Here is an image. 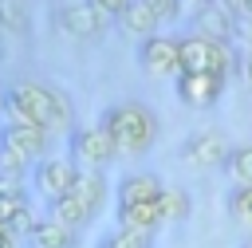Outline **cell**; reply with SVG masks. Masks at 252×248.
Instances as JSON below:
<instances>
[{"instance_id": "cell-1", "label": "cell", "mask_w": 252, "mask_h": 248, "mask_svg": "<svg viewBox=\"0 0 252 248\" xmlns=\"http://www.w3.org/2000/svg\"><path fill=\"white\" fill-rule=\"evenodd\" d=\"M4 106H8V118H20L43 130L71 126V98L47 83H12L4 94Z\"/></svg>"}, {"instance_id": "cell-2", "label": "cell", "mask_w": 252, "mask_h": 248, "mask_svg": "<svg viewBox=\"0 0 252 248\" xmlns=\"http://www.w3.org/2000/svg\"><path fill=\"white\" fill-rule=\"evenodd\" d=\"M98 126L110 134V142H114L118 154H146V150L158 142V130H161L158 114H154L146 102H138V98L110 102V106L102 110Z\"/></svg>"}, {"instance_id": "cell-3", "label": "cell", "mask_w": 252, "mask_h": 248, "mask_svg": "<svg viewBox=\"0 0 252 248\" xmlns=\"http://www.w3.org/2000/svg\"><path fill=\"white\" fill-rule=\"evenodd\" d=\"M102 205H106V177H98V169H91V173L75 177V185H71L67 197L51 201V220H59L71 232H79V228H87L98 217Z\"/></svg>"}, {"instance_id": "cell-4", "label": "cell", "mask_w": 252, "mask_h": 248, "mask_svg": "<svg viewBox=\"0 0 252 248\" xmlns=\"http://www.w3.org/2000/svg\"><path fill=\"white\" fill-rule=\"evenodd\" d=\"M47 138H51V130H43V126H32V122H20V118H8L4 122V130H0V165L4 169H20V165H28V161H43V154H47Z\"/></svg>"}, {"instance_id": "cell-5", "label": "cell", "mask_w": 252, "mask_h": 248, "mask_svg": "<svg viewBox=\"0 0 252 248\" xmlns=\"http://www.w3.org/2000/svg\"><path fill=\"white\" fill-rule=\"evenodd\" d=\"M232 47L220 39L205 35H185L181 39V75L185 71H209V75H228L232 71Z\"/></svg>"}, {"instance_id": "cell-6", "label": "cell", "mask_w": 252, "mask_h": 248, "mask_svg": "<svg viewBox=\"0 0 252 248\" xmlns=\"http://www.w3.org/2000/svg\"><path fill=\"white\" fill-rule=\"evenodd\" d=\"M138 63H142L146 75H173L177 79L181 75V39L161 35V31L146 35L142 47H138Z\"/></svg>"}, {"instance_id": "cell-7", "label": "cell", "mask_w": 252, "mask_h": 248, "mask_svg": "<svg viewBox=\"0 0 252 248\" xmlns=\"http://www.w3.org/2000/svg\"><path fill=\"white\" fill-rule=\"evenodd\" d=\"M177 16V0H130L126 8H122V16H118V24L130 31V35H154L158 31V24H165V20H173Z\"/></svg>"}, {"instance_id": "cell-8", "label": "cell", "mask_w": 252, "mask_h": 248, "mask_svg": "<svg viewBox=\"0 0 252 248\" xmlns=\"http://www.w3.org/2000/svg\"><path fill=\"white\" fill-rule=\"evenodd\" d=\"M114 157H118V150H114V142H110V134L102 126H79V130H71V161L102 169Z\"/></svg>"}, {"instance_id": "cell-9", "label": "cell", "mask_w": 252, "mask_h": 248, "mask_svg": "<svg viewBox=\"0 0 252 248\" xmlns=\"http://www.w3.org/2000/svg\"><path fill=\"white\" fill-rule=\"evenodd\" d=\"M224 83H228V75L185 71V75H177V98H181L185 106L209 110V106H217V102H220V94H224Z\"/></svg>"}, {"instance_id": "cell-10", "label": "cell", "mask_w": 252, "mask_h": 248, "mask_svg": "<svg viewBox=\"0 0 252 248\" xmlns=\"http://www.w3.org/2000/svg\"><path fill=\"white\" fill-rule=\"evenodd\" d=\"M177 157L189 161V165H197V169H213V165H224L228 142H224L220 130H197V134H189V138L181 142Z\"/></svg>"}, {"instance_id": "cell-11", "label": "cell", "mask_w": 252, "mask_h": 248, "mask_svg": "<svg viewBox=\"0 0 252 248\" xmlns=\"http://www.w3.org/2000/svg\"><path fill=\"white\" fill-rule=\"evenodd\" d=\"M75 177H79V169H75V161H67V157H43V161L35 165V189H39L47 201L67 197L71 185H75Z\"/></svg>"}, {"instance_id": "cell-12", "label": "cell", "mask_w": 252, "mask_h": 248, "mask_svg": "<svg viewBox=\"0 0 252 248\" xmlns=\"http://www.w3.org/2000/svg\"><path fill=\"white\" fill-rule=\"evenodd\" d=\"M232 31H236V12H232L224 0H209V4H201V12H197V35L228 43Z\"/></svg>"}, {"instance_id": "cell-13", "label": "cell", "mask_w": 252, "mask_h": 248, "mask_svg": "<svg viewBox=\"0 0 252 248\" xmlns=\"http://www.w3.org/2000/svg\"><path fill=\"white\" fill-rule=\"evenodd\" d=\"M102 24H106V16H102L98 8H91L87 0H83V4H67V8H59V28H63L67 35H75V39H91V35H98Z\"/></svg>"}, {"instance_id": "cell-14", "label": "cell", "mask_w": 252, "mask_h": 248, "mask_svg": "<svg viewBox=\"0 0 252 248\" xmlns=\"http://www.w3.org/2000/svg\"><path fill=\"white\" fill-rule=\"evenodd\" d=\"M161 193H165V181H161L158 173H130V177H122V181H118V189H114L118 205H142V201H161Z\"/></svg>"}, {"instance_id": "cell-15", "label": "cell", "mask_w": 252, "mask_h": 248, "mask_svg": "<svg viewBox=\"0 0 252 248\" xmlns=\"http://www.w3.org/2000/svg\"><path fill=\"white\" fill-rule=\"evenodd\" d=\"M165 224L161 205L158 201H142V205H118V228H138V232H158Z\"/></svg>"}, {"instance_id": "cell-16", "label": "cell", "mask_w": 252, "mask_h": 248, "mask_svg": "<svg viewBox=\"0 0 252 248\" xmlns=\"http://www.w3.org/2000/svg\"><path fill=\"white\" fill-rule=\"evenodd\" d=\"M28 236H32L35 248H75V244H79V232H71L67 224H59V220H51V217L32 220Z\"/></svg>"}, {"instance_id": "cell-17", "label": "cell", "mask_w": 252, "mask_h": 248, "mask_svg": "<svg viewBox=\"0 0 252 248\" xmlns=\"http://www.w3.org/2000/svg\"><path fill=\"white\" fill-rule=\"evenodd\" d=\"M224 209H228V220L248 228L252 232V185H232L228 197H224Z\"/></svg>"}, {"instance_id": "cell-18", "label": "cell", "mask_w": 252, "mask_h": 248, "mask_svg": "<svg viewBox=\"0 0 252 248\" xmlns=\"http://www.w3.org/2000/svg\"><path fill=\"white\" fill-rule=\"evenodd\" d=\"M224 169H228V177H232L236 185H252V142L232 146L228 157H224Z\"/></svg>"}, {"instance_id": "cell-19", "label": "cell", "mask_w": 252, "mask_h": 248, "mask_svg": "<svg viewBox=\"0 0 252 248\" xmlns=\"http://www.w3.org/2000/svg\"><path fill=\"white\" fill-rule=\"evenodd\" d=\"M161 217H165V224L169 220H185L189 217V209H193V197L185 193V189H177V185H165V193H161Z\"/></svg>"}, {"instance_id": "cell-20", "label": "cell", "mask_w": 252, "mask_h": 248, "mask_svg": "<svg viewBox=\"0 0 252 248\" xmlns=\"http://www.w3.org/2000/svg\"><path fill=\"white\" fill-rule=\"evenodd\" d=\"M154 232H138V228H114L98 248H154V240H150Z\"/></svg>"}, {"instance_id": "cell-21", "label": "cell", "mask_w": 252, "mask_h": 248, "mask_svg": "<svg viewBox=\"0 0 252 248\" xmlns=\"http://www.w3.org/2000/svg\"><path fill=\"white\" fill-rule=\"evenodd\" d=\"M91 8H98L102 16H122V8L130 4V0H87Z\"/></svg>"}, {"instance_id": "cell-22", "label": "cell", "mask_w": 252, "mask_h": 248, "mask_svg": "<svg viewBox=\"0 0 252 248\" xmlns=\"http://www.w3.org/2000/svg\"><path fill=\"white\" fill-rule=\"evenodd\" d=\"M0 248H16V232L8 224H0Z\"/></svg>"}, {"instance_id": "cell-23", "label": "cell", "mask_w": 252, "mask_h": 248, "mask_svg": "<svg viewBox=\"0 0 252 248\" xmlns=\"http://www.w3.org/2000/svg\"><path fill=\"white\" fill-rule=\"evenodd\" d=\"M240 75L252 83V47H248V51H244V59H240Z\"/></svg>"}, {"instance_id": "cell-24", "label": "cell", "mask_w": 252, "mask_h": 248, "mask_svg": "<svg viewBox=\"0 0 252 248\" xmlns=\"http://www.w3.org/2000/svg\"><path fill=\"white\" fill-rule=\"evenodd\" d=\"M232 12H252V0H224Z\"/></svg>"}, {"instance_id": "cell-25", "label": "cell", "mask_w": 252, "mask_h": 248, "mask_svg": "<svg viewBox=\"0 0 252 248\" xmlns=\"http://www.w3.org/2000/svg\"><path fill=\"white\" fill-rule=\"evenodd\" d=\"M0 110H8V106H4V94H0Z\"/></svg>"}, {"instance_id": "cell-26", "label": "cell", "mask_w": 252, "mask_h": 248, "mask_svg": "<svg viewBox=\"0 0 252 248\" xmlns=\"http://www.w3.org/2000/svg\"><path fill=\"white\" fill-rule=\"evenodd\" d=\"M240 248H252V240H248V244H240Z\"/></svg>"}]
</instances>
